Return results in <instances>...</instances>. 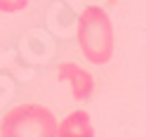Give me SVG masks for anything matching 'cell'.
Segmentation results:
<instances>
[{"label": "cell", "instance_id": "1", "mask_svg": "<svg viewBox=\"0 0 146 137\" xmlns=\"http://www.w3.org/2000/svg\"><path fill=\"white\" fill-rule=\"evenodd\" d=\"M76 38H78L83 57L87 61L97 64V66L106 64L113 57L115 33H113V24L104 7L90 5L80 12L78 26H76Z\"/></svg>", "mask_w": 146, "mask_h": 137}, {"label": "cell", "instance_id": "2", "mask_svg": "<svg viewBox=\"0 0 146 137\" xmlns=\"http://www.w3.org/2000/svg\"><path fill=\"white\" fill-rule=\"evenodd\" d=\"M0 137H57V118L42 104H19L3 116Z\"/></svg>", "mask_w": 146, "mask_h": 137}, {"label": "cell", "instance_id": "3", "mask_svg": "<svg viewBox=\"0 0 146 137\" xmlns=\"http://www.w3.org/2000/svg\"><path fill=\"white\" fill-rule=\"evenodd\" d=\"M57 78L71 88V95L76 102H87L94 92V80L90 76V71H85L83 66H78L73 61L61 64L57 69Z\"/></svg>", "mask_w": 146, "mask_h": 137}, {"label": "cell", "instance_id": "4", "mask_svg": "<svg viewBox=\"0 0 146 137\" xmlns=\"http://www.w3.org/2000/svg\"><path fill=\"white\" fill-rule=\"evenodd\" d=\"M57 137H94V125L87 111H71L57 125Z\"/></svg>", "mask_w": 146, "mask_h": 137}, {"label": "cell", "instance_id": "5", "mask_svg": "<svg viewBox=\"0 0 146 137\" xmlns=\"http://www.w3.org/2000/svg\"><path fill=\"white\" fill-rule=\"evenodd\" d=\"M26 5H29V0H0V12L14 14V12L26 10Z\"/></svg>", "mask_w": 146, "mask_h": 137}]
</instances>
